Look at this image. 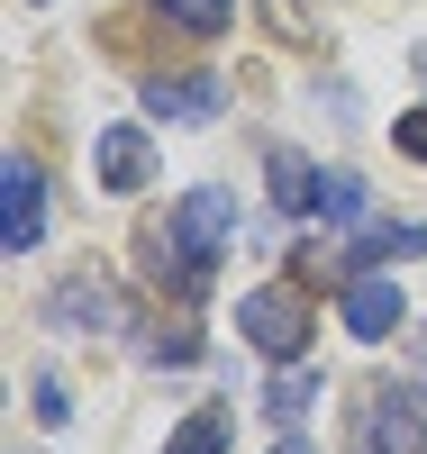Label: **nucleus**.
Instances as JSON below:
<instances>
[{"label":"nucleus","instance_id":"nucleus-1","mask_svg":"<svg viewBox=\"0 0 427 454\" xmlns=\"http://www.w3.org/2000/svg\"><path fill=\"white\" fill-rule=\"evenodd\" d=\"M227 237H237V192H182L164 227H146V254H154L146 273L191 300V291H210V263L227 254Z\"/></svg>","mask_w":427,"mask_h":454},{"label":"nucleus","instance_id":"nucleus-2","mask_svg":"<svg viewBox=\"0 0 427 454\" xmlns=\"http://www.w3.org/2000/svg\"><path fill=\"white\" fill-rule=\"evenodd\" d=\"M427 445V391L418 382H373L345 419V454H418Z\"/></svg>","mask_w":427,"mask_h":454},{"label":"nucleus","instance_id":"nucleus-3","mask_svg":"<svg viewBox=\"0 0 427 454\" xmlns=\"http://www.w3.org/2000/svg\"><path fill=\"white\" fill-rule=\"evenodd\" d=\"M237 336H246L264 364H300V355H309V300H300L291 282L246 291V300H237Z\"/></svg>","mask_w":427,"mask_h":454},{"label":"nucleus","instance_id":"nucleus-4","mask_svg":"<svg viewBox=\"0 0 427 454\" xmlns=\"http://www.w3.org/2000/svg\"><path fill=\"white\" fill-rule=\"evenodd\" d=\"M36 237H46V173H36L28 155H10L0 164V254H28Z\"/></svg>","mask_w":427,"mask_h":454},{"label":"nucleus","instance_id":"nucleus-5","mask_svg":"<svg viewBox=\"0 0 427 454\" xmlns=\"http://www.w3.org/2000/svg\"><path fill=\"white\" fill-rule=\"evenodd\" d=\"M91 173H100V192H146L154 182V137L137 119H109L91 137Z\"/></svg>","mask_w":427,"mask_h":454},{"label":"nucleus","instance_id":"nucleus-6","mask_svg":"<svg viewBox=\"0 0 427 454\" xmlns=\"http://www.w3.org/2000/svg\"><path fill=\"white\" fill-rule=\"evenodd\" d=\"M336 309H345V336H364V346H382V336H400V327H409V300H400V282H382V273H355Z\"/></svg>","mask_w":427,"mask_h":454},{"label":"nucleus","instance_id":"nucleus-7","mask_svg":"<svg viewBox=\"0 0 427 454\" xmlns=\"http://www.w3.org/2000/svg\"><path fill=\"white\" fill-rule=\"evenodd\" d=\"M146 109H154V119H191V128H201V119L227 109V82H218V73H154Z\"/></svg>","mask_w":427,"mask_h":454},{"label":"nucleus","instance_id":"nucleus-8","mask_svg":"<svg viewBox=\"0 0 427 454\" xmlns=\"http://www.w3.org/2000/svg\"><path fill=\"white\" fill-rule=\"evenodd\" d=\"M119 318H128V300L109 282H91V273L55 282V300H46V327H119Z\"/></svg>","mask_w":427,"mask_h":454},{"label":"nucleus","instance_id":"nucleus-9","mask_svg":"<svg viewBox=\"0 0 427 454\" xmlns=\"http://www.w3.org/2000/svg\"><path fill=\"white\" fill-rule=\"evenodd\" d=\"M264 182H273V209H291V218L328 209V173L309 164L300 145H273V155H264Z\"/></svg>","mask_w":427,"mask_h":454},{"label":"nucleus","instance_id":"nucleus-10","mask_svg":"<svg viewBox=\"0 0 427 454\" xmlns=\"http://www.w3.org/2000/svg\"><path fill=\"white\" fill-rule=\"evenodd\" d=\"M309 409H319V372H300V364H282L273 382H264V419H273V427H300Z\"/></svg>","mask_w":427,"mask_h":454},{"label":"nucleus","instance_id":"nucleus-11","mask_svg":"<svg viewBox=\"0 0 427 454\" xmlns=\"http://www.w3.org/2000/svg\"><path fill=\"white\" fill-rule=\"evenodd\" d=\"M164 454H227V409H191V419L164 436Z\"/></svg>","mask_w":427,"mask_h":454},{"label":"nucleus","instance_id":"nucleus-12","mask_svg":"<svg viewBox=\"0 0 427 454\" xmlns=\"http://www.w3.org/2000/svg\"><path fill=\"white\" fill-rule=\"evenodd\" d=\"M173 27H191V36H227V19H237V0H154Z\"/></svg>","mask_w":427,"mask_h":454},{"label":"nucleus","instance_id":"nucleus-13","mask_svg":"<svg viewBox=\"0 0 427 454\" xmlns=\"http://www.w3.org/2000/svg\"><path fill=\"white\" fill-rule=\"evenodd\" d=\"M382 254H427V227H364V246L345 263H382Z\"/></svg>","mask_w":427,"mask_h":454},{"label":"nucleus","instance_id":"nucleus-14","mask_svg":"<svg viewBox=\"0 0 427 454\" xmlns=\"http://www.w3.org/2000/svg\"><path fill=\"white\" fill-rule=\"evenodd\" d=\"M146 364H201V336H191V327H164V336L146 346Z\"/></svg>","mask_w":427,"mask_h":454},{"label":"nucleus","instance_id":"nucleus-15","mask_svg":"<svg viewBox=\"0 0 427 454\" xmlns=\"http://www.w3.org/2000/svg\"><path fill=\"white\" fill-rule=\"evenodd\" d=\"M391 145H400L409 164H427V100L409 109V119H391Z\"/></svg>","mask_w":427,"mask_h":454},{"label":"nucleus","instance_id":"nucleus-16","mask_svg":"<svg viewBox=\"0 0 427 454\" xmlns=\"http://www.w3.org/2000/svg\"><path fill=\"white\" fill-rule=\"evenodd\" d=\"M328 218H364V182L355 173H328Z\"/></svg>","mask_w":427,"mask_h":454},{"label":"nucleus","instance_id":"nucleus-17","mask_svg":"<svg viewBox=\"0 0 427 454\" xmlns=\"http://www.w3.org/2000/svg\"><path fill=\"white\" fill-rule=\"evenodd\" d=\"M36 419H46V427H64V419H73V400H64L55 372H36Z\"/></svg>","mask_w":427,"mask_h":454},{"label":"nucleus","instance_id":"nucleus-18","mask_svg":"<svg viewBox=\"0 0 427 454\" xmlns=\"http://www.w3.org/2000/svg\"><path fill=\"white\" fill-rule=\"evenodd\" d=\"M409 364H418V382H427V318H418V336H409Z\"/></svg>","mask_w":427,"mask_h":454},{"label":"nucleus","instance_id":"nucleus-19","mask_svg":"<svg viewBox=\"0 0 427 454\" xmlns=\"http://www.w3.org/2000/svg\"><path fill=\"white\" fill-rule=\"evenodd\" d=\"M273 454H319V445H309V436H282V445H273Z\"/></svg>","mask_w":427,"mask_h":454}]
</instances>
